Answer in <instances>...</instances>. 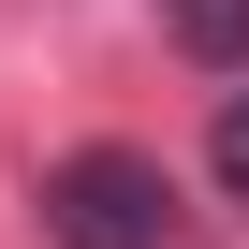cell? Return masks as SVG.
Here are the masks:
<instances>
[{"label": "cell", "instance_id": "7a4b0ae2", "mask_svg": "<svg viewBox=\"0 0 249 249\" xmlns=\"http://www.w3.org/2000/svg\"><path fill=\"white\" fill-rule=\"evenodd\" d=\"M161 30H176L205 73H234V59H249V0H161Z\"/></svg>", "mask_w": 249, "mask_h": 249}, {"label": "cell", "instance_id": "3957f363", "mask_svg": "<svg viewBox=\"0 0 249 249\" xmlns=\"http://www.w3.org/2000/svg\"><path fill=\"white\" fill-rule=\"evenodd\" d=\"M205 161H220V191H234V205H249V88H234V103H220V147H205Z\"/></svg>", "mask_w": 249, "mask_h": 249}, {"label": "cell", "instance_id": "6da1fadb", "mask_svg": "<svg viewBox=\"0 0 249 249\" xmlns=\"http://www.w3.org/2000/svg\"><path fill=\"white\" fill-rule=\"evenodd\" d=\"M44 234H59V249H161V234H176V191H161L147 147H73V161L44 176Z\"/></svg>", "mask_w": 249, "mask_h": 249}]
</instances>
